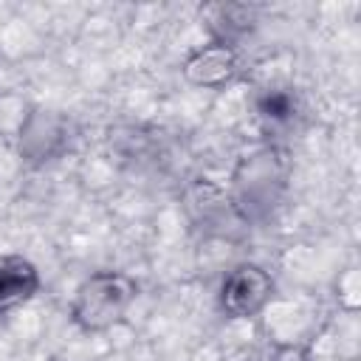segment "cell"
<instances>
[{"label": "cell", "instance_id": "1", "mask_svg": "<svg viewBox=\"0 0 361 361\" xmlns=\"http://www.w3.org/2000/svg\"><path fill=\"white\" fill-rule=\"evenodd\" d=\"M135 293H138V288L127 274L99 271L79 285L71 316L85 333L107 330L124 319Z\"/></svg>", "mask_w": 361, "mask_h": 361}, {"label": "cell", "instance_id": "2", "mask_svg": "<svg viewBox=\"0 0 361 361\" xmlns=\"http://www.w3.org/2000/svg\"><path fill=\"white\" fill-rule=\"evenodd\" d=\"M274 293V279L259 268V265H237L228 271L220 288V307L231 319H248L257 316Z\"/></svg>", "mask_w": 361, "mask_h": 361}, {"label": "cell", "instance_id": "3", "mask_svg": "<svg viewBox=\"0 0 361 361\" xmlns=\"http://www.w3.org/2000/svg\"><path fill=\"white\" fill-rule=\"evenodd\" d=\"M237 73V54L226 42H212L200 51H195L183 62V76L189 85L197 87H220Z\"/></svg>", "mask_w": 361, "mask_h": 361}, {"label": "cell", "instance_id": "4", "mask_svg": "<svg viewBox=\"0 0 361 361\" xmlns=\"http://www.w3.org/2000/svg\"><path fill=\"white\" fill-rule=\"evenodd\" d=\"M39 274L25 257H0V307H11L37 293Z\"/></svg>", "mask_w": 361, "mask_h": 361}, {"label": "cell", "instance_id": "5", "mask_svg": "<svg viewBox=\"0 0 361 361\" xmlns=\"http://www.w3.org/2000/svg\"><path fill=\"white\" fill-rule=\"evenodd\" d=\"M259 113L262 118H271V124H279V121H290L293 116V99L288 93H268L259 104Z\"/></svg>", "mask_w": 361, "mask_h": 361}]
</instances>
